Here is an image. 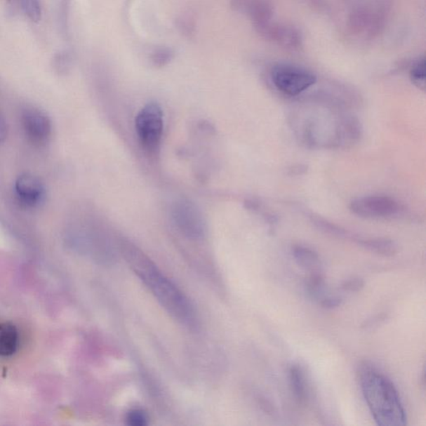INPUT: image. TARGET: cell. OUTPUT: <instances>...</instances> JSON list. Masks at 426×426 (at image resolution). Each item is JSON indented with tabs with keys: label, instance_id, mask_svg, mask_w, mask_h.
I'll return each instance as SVG.
<instances>
[{
	"label": "cell",
	"instance_id": "24",
	"mask_svg": "<svg viewBox=\"0 0 426 426\" xmlns=\"http://www.w3.org/2000/svg\"><path fill=\"white\" fill-rule=\"evenodd\" d=\"M55 66L60 70L68 69L71 64V56L69 53L62 52L55 56Z\"/></svg>",
	"mask_w": 426,
	"mask_h": 426
},
{
	"label": "cell",
	"instance_id": "8",
	"mask_svg": "<svg viewBox=\"0 0 426 426\" xmlns=\"http://www.w3.org/2000/svg\"><path fill=\"white\" fill-rule=\"evenodd\" d=\"M22 123L25 135L35 145H46L51 136L52 125L48 117L34 107L24 111Z\"/></svg>",
	"mask_w": 426,
	"mask_h": 426
},
{
	"label": "cell",
	"instance_id": "18",
	"mask_svg": "<svg viewBox=\"0 0 426 426\" xmlns=\"http://www.w3.org/2000/svg\"><path fill=\"white\" fill-rule=\"evenodd\" d=\"M411 83L417 88L425 91L426 79V61L425 58H421L415 62L410 70Z\"/></svg>",
	"mask_w": 426,
	"mask_h": 426
},
{
	"label": "cell",
	"instance_id": "1",
	"mask_svg": "<svg viewBox=\"0 0 426 426\" xmlns=\"http://www.w3.org/2000/svg\"><path fill=\"white\" fill-rule=\"evenodd\" d=\"M295 124L300 141L309 147L348 149L361 140L362 125L355 115L335 105L314 107L300 113Z\"/></svg>",
	"mask_w": 426,
	"mask_h": 426
},
{
	"label": "cell",
	"instance_id": "10",
	"mask_svg": "<svg viewBox=\"0 0 426 426\" xmlns=\"http://www.w3.org/2000/svg\"><path fill=\"white\" fill-rule=\"evenodd\" d=\"M257 32L269 41L288 48H298L300 46V35L297 29L286 25L272 23L271 20L254 25Z\"/></svg>",
	"mask_w": 426,
	"mask_h": 426
},
{
	"label": "cell",
	"instance_id": "2",
	"mask_svg": "<svg viewBox=\"0 0 426 426\" xmlns=\"http://www.w3.org/2000/svg\"><path fill=\"white\" fill-rule=\"evenodd\" d=\"M120 249L139 279L164 310L182 326L196 327L195 308L185 293L131 242L121 241Z\"/></svg>",
	"mask_w": 426,
	"mask_h": 426
},
{
	"label": "cell",
	"instance_id": "27",
	"mask_svg": "<svg viewBox=\"0 0 426 426\" xmlns=\"http://www.w3.org/2000/svg\"><path fill=\"white\" fill-rule=\"evenodd\" d=\"M180 28L183 33L190 35L194 33V25L189 20H183L180 23Z\"/></svg>",
	"mask_w": 426,
	"mask_h": 426
},
{
	"label": "cell",
	"instance_id": "6",
	"mask_svg": "<svg viewBox=\"0 0 426 426\" xmlns=\"http://www.w3.org/2000/svg\"><path fill=\"white\" fill-rule=\"evenodd\" d=\"M172 218L179 232L187 239H204L207 225L201 210L188 199L175 201L171 210Z\"/></svg>",
	"mask_w": 426,
	"mask_h": 426
},
{
	"label": "cell",
	"instance_id": "15",
	"mask_svg": "<svg viewBox=\"0 0 426 426\" xmlns=\"http://www.w3.org/2000/svg\"><path fill=\"white\" fill-rule=\"evenodd\" d=\"M289 379L295 400L300 405H304L307 401L308 389L306 376L302 367L298 365L291 366L289 370Z\"/></svg>",
	"mask_w": 426,
	"mask_h": 426
},
{
	"label": "cell",
	"instance_id": "17",
	"mask_svg": "<svg viewBox=\"0 0 426 426\" xmlns=\"http://www.w3.org/2000/svg\"><path fill=\"white\" fill-rule=\"evenodd\" d=\"M306 291L312 299L320 300L325 298L326 281L320 271L311 272L307 281Z\"/></svg>",
	"mask_w": 426,
	"mask_h": 426
},
{
	"label": "cell",
	"instance_id": "13",
	"mask_svg": "<svg viewBox=\"0 0 426 426\" xmlns=\"http://www.w3.org/2000/svg\"><path fill=\"white\" fill-rule=\"evenodd\" d=\"M295 262L304 270L316 272L320 270L321 259L315 251L302 245H295L293 248Z\"/></svg>",
	"mask_w": 426,
	"mask_h": 426
},
{
	"label": "cell",
	"instance_id": "12",
	"mask_svg": "<svg viewBox=\"0 0 426 426\" xmlns=\"http://www.w3.org/2000/svg\"><path fill=\"white\" fill-rule=\"evenodd\" d=\"M19 347V333L11 322L0 321V357H11Z\"/></svg>",
	"mask_w": 426,
	"mask_h": 426
},
{
	"label": "cell",
	"instance_id": "21",
	"mask_svg": "<svg viewBox=\"0 0 426 426\" xmlns=\"http://www.w3.org/2000/svg\"><path fill=\"white\" fill-rule=\"evenodd\" d=\"M126 421L129 425L143 426L147 425L149 417L142 410L133 409L128 412Z\"/></svg>",
	"mask_w": 426,
	"mask_h": 426
},
{
	"label": "cell",
	"instance_id": "22",
	"mask_svg": "<svg viewBox=\"0 0 426 426\" xmlns=\"http://www.w3.org/2000/svg\"><path fill=\"white\" fill-rule=\"evenodd\" d=\"M365 281L360 277H352L344 281L342 284V289L350 293H358L364 288Z\"/></svg>",
	"mask_w": 426,
	"mask_h": 426
},
{
	"label": "cell",
	"instance_id": "23",
	"mask_svg": "<svg viewBox=\"0 0 426 426\" xmlns=\"http://www.w3.org/2000/svg\"><path fill=\"white\" fill-rule=\"evenodd\" d=\"M343 300L339 297H325L320 300V304L322 308L327 310H333L342 306Z\"/></svg>",
	"mask_w": 426,
	"mask_h": 426
},
{
	"label": "cell",
	"instance_id": "11",
	"mask_svg": "<svg viewBox=\"0 0 426 426\" xmlns=\"http://www.w3.org/2000/svg\"><path fill=\"white\" fill-rule=\"evenodd\" d=\"M232 6L237 11L246 13L254 25L272 19V6L267 0H232Z\"/></svg>",
	"mask_w": 426,
	"mask_h": 426
},
{
	"label": "cell",
	"instance_id": "4",
	"mask_svg": "<svg viewBox=\"0 0 426 426\" xmlns=\"http://www.w3.org/2000/svg\"><path fill=\"white\" fill-rule=\"evenodd\" d=\"M271 79L278 91L291 97L307 91L317 80L312 71L286 62H280L273 67Z\"/></svg>",
	"mask_w": 426,
	"mask_h": 426
},
{
	"label": "cell",
	"instance_id": "7",
	"mask_svg": "<svg viewBox=\"0 0 426 426\" xmlns=\"http://www.w3.org/2000/svg\"><path fill=\"white\" fill-rule=\"evenodd\" d=\"M353 214L364 218H385L397 216L401 212L398 201L387 196L359 197L350 204Z\"/></svg>",
	"mask_w": 426,
	"mask_h": 426
},
{
	"label": "cell",
	"instance_id": "14",
	"mask_svg": "<svg viewBox=\"0 0 426 426\" xmlns=\"http://www.w3.org/2000/svg\"><path fill=\"white\" fill-rule=\"evenodd\" d=\"M355 242L370 252L384 257H392L398 250L396 242L387 239H364L358 237Z\"/></svg>",
	"mask_w": 426,
	"mask_h": 426
},
{
	"label": "cell",
	"instance_id": "25",
	"mask_svg": "<svg viewBox=\"0 0 426 426\" xmlns=\"http://www.w3.org/2000/svg\"><path fill=\"white\" fill-rule=\"evenodd\" d=\"M385 319H387V315L385 314H380V315L375 316L371 318V319L366 320L363 323L362 327L366 329L373 328V327L380 325Z\"/></svg>",
	"mask_w": 426,
	"mask_h": 426
},
{
	"label": "cell",
	"instance_id": "5",
	"mask_svg": "<svg viewBox=\"0 0 426 426\" xmlns=\"http://www.w3.org/2000/svg\"><path fill=\"white\" fill-rule=\"evenodd\" d=\"M135 128L142 149L151 154L159 151L164 132V114L159 105L149 102L136 117Z\"/></svg>",
	"mask_w": 426,
	"mask_h": 426
},
{
	"label": "cell",
	"instance_id": "3",
	"mask_svg": "<svg viewBox=\"0 0 426 426\" xmlns=\"http://www.w3.org/2000/svg\"><path fill=\"white\" fill-rule=\"evenodd\" d=\"M359 374L363 396L376 424L380 426L406 425V411L392 381L366 362L360 367Z\"/></svg>",
	"mask_w": 426,
	"mask_h": 426
},
{
	"label": "cell",
	"instance_id": "29",
	"mask_svg": "<svg viewBox=\"0 0 426 426\" xmlns=\"http://www.w3.org/2000/svg\"><path fill=\"white\" fill-rule=\"evenodd\" d=\"M307 168L305 166H297V167L293 168V169L290 170L293 174H302L306 172Z\"/></svg>",
	"mask_w": 426,
	"mask_h": 426
},
{
	"label": "cell",
	"instance_id": "19",
	"mask_svg": "<svg viewBox=\"0 0 426 426\" xmlns=\"http://www.w3.org/2000/svg\"><path fill=\"white\" fill-rule=\"evenodd\" d=\"M22 10L27 17L35 23L42 19V7L40 0H20Z\"/></svg>",
	"mask_w": 426,
	"mask_h": 426
},
{
	"label": "cell",
	"instance_id": "16",
	"mask_svg": "<svg viewBox=\"0 0 426 426\" xmlns=\"http://www.w3.org/2000/svg\"><path fill=\"white\" fill-rule=\"evenodd\" d=\"M310 218L312 222L314 223L318 229L327 233V234L339 237V239H349L355 241L357 239V236L352 234V233L343 229V228L335 225L334 223L326 221V219L321 218L319 216H315V215H311Z\"/></svg>",
	"mask_w": 426,
	"mask_h": 426
},
{
	"label": "cell",
	"instance_id": "9",
	"mask_svg": "<svg viewBox=\"0 0 426 426\" xmlns=\"http://www.w3.org/2000/svg\"><path fill=\"white\" fill-rule=\"evenodd\" d=\"M15 188L17 199L25 208H38L46 200V187L40 179L32 174L20 175Z\"/></svg>",
	"mask_w": 426,
	"mask_h": 426
},
{
	"label": "cell",
	"instance_id": "20",
	"mask_svg": "<svg viewBox=\"0 0 426 426\" xmlns=\"http://www.w3.org/2000/svg\"><path fill=\"white\" fill-rule=\"evenodd\" d=\"M174 53L172 48L168 47H159L154 49L151 55L152 65L159 68L164 67L173 60Z\"/></svg>",
	"mask_w": 426,
	"mask_h": 426
},
{
	"label": "cell",
	"instance_id": "26",
	"mask_svg": "<svg viewBox=\"0 0 426 426\" xmlns=\"http://www.w3.org/2000/svg\"><path fill=\"white\" fill-rule=\"evenodd\" d=\"M8 134V128L6 119L0 114V143L6 140Z\"/></svg>",
	"mask_w": 426,
	"mask_h": 426
},
{
	"label": "cell",
	"instance_id": "28",
	"mask_svg": "<svg viewBox=\"0 0 426 426\" xmlns=\"http://www.w3.org/2000/svg\"><path fill=\"white\" fill-rule=\"evenodd\" d=\"M261 406L262 410L265 411L266 413L269 415L274 413V406H273L272 403L270 401L267 400L266 398L261 399Z\"/></svg>",
	"mask_w": 426,
	"mask_h": 426
}]
</instances>
